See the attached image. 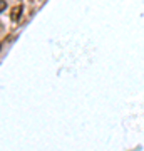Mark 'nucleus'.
Here are the masks:
<instances>
[{"label":"nucleus","instance_id":"f257e3e1","mask_svg":"<svg viewBox=\"0 0 144 151\" xmlns=\"http://www.w3.org/2000/svg\"><path fill=\"white\" fill-rule=\"evenodd\" d=\"M22 12H24V5H22V4H17V5L12 9V12H10V20L14 22V24L20 20Z\"/></svg>","mask_w":144,"mask_h":151},{"label":"nucleus","instance_id":"f03ea898","mask_svg":"<svg viewBox=\"0 0 144 151\" xmlns=\"http://www.w3.org/2000/svg\"><path fill=\"white\" fill-rule=\"evenodd\" d=\"M5 9H7V2L5 0H0V14L5 10Z\"/></svg>","mask_w":144,"mask_h":151}]
</instances>
